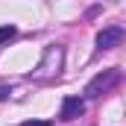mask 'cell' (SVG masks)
Masks as SVG:
<instances>
[{
  "instance_id": "1",
  "label": "cell",
  "mask_w": 126,
  "mask_h": 126,
  "mask_svg": "<svg viewBox=\"0 0 126 126\" xmlns=\"http://www.w3.org/2000/svg\"><path fill=\"white\" fill-rule=\"evenodd\" d=\"M117 82H120V70H114V67H111V70H103V73H97L94 79L88 82L85 97H91V100H94V97H103V94H109Z\"/></svg>"
},
{
  "instance_id": "2",
  "label": "cell",
  "mask_w": 126,
  "mask_h": 126,
  "mask_svg": "<svg viewBox=\"0 0 126 126\" xmlns=\"http://www.w3.org/2000/svg\"><path fill=\"white\" fill-rule=\"evenodd\" d=\"M123 38H126L123 27H106V30L97 32V50H114L123 44Z\"/></svg>"
},
{
  "instance_id": "3",
  "label": "cell",
  "mask_w": 126,
  "mask_h": 126,
  "mask_svg": "<svg viewBox=\"0 0 126 126\" xmlns=\"http://www.w3.org/2000/svg\"><path fill=\"white\" fill-rule=\"evenodd\" d=\"M82 111H85V100H79V97H64L59 117H62V120H76Z\"/></svg>"
},
{
  "instance_id": "4",
  "label": "cell",
  "mask_w": 126,
  "mask_h": 126,
  "mask_svg": "<svg viewBox=\"0 0 126 126\" xmlns=\"http://www.w3.org/2000/svg\"><path fill=\"white\" fill-rule=\"evenodd\" d=\"M12 38H15V27H12V24L0 27V44H6V41H12Z\"/></svg>"
},
{
  "instance_id": "5",
  "label": "cell",
  "mask_w": 126,
  "mask_h": 126,
  "mask_svg": "<svg viewBox=\"0 0 126 126\" xmlns=\"http://www.w3.org/2000/svg\"><path fill=\"white\" fill-rule=\"evenodd\" d=\"M21 126H50V120H27V123H21Z\"/></svg>"
},
{
  "instance_id": "6",
  "label": "cell",
  "mask_w": 126,
  "mask_h": 126,
  "mask_svg": "<svg viewBox=\"0 0 126 126\" xmlns=\"http://www.w3.org/2000/svg\"><path fill=\"white\" fill-rule=\"evenodd\" d=\"M6 97H9V88H6V85H0V100H6Z\"/></svg>"
}]
</instances>
